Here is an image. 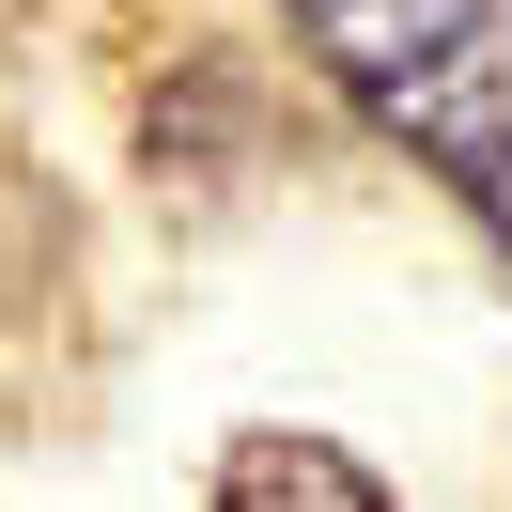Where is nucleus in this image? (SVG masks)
Returning a JSON list of instances; mask_svg holds the SVG:
<instances>
[{"instance_id": "f257e3e1", "label": "nucleus", "mask_w": 512, "mask_h": 512, "mask_svg": "<svg viewBox=\"0 0 512 512\" xmlns=\"http://www.w3.org/2000/svg\"><path fill=\"white\" fill-rule=\"evenodd\" d=\"M311 63L512 249V0H280Z\"/></svg>"}, {"instance_id": "f03ea898", "label": "nucleus", "mask_w": 512, "mask_h": 512, "mask_svg": "<svg viewBox=\"0 0 512 512\" xmlns=\"http://www.w3.org/2000/svg\"><path fill=\"white\" fill-rule=\"evenodd\" d=\"M218 512H404L373 466H357L342 435H295V419H264V435L218 450Z\"/></svg>"}]
</instances>
